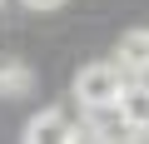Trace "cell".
<instances>
[{
  "instance_id": "1",
  "label": "cell",
  "mask_w": 149,
  "mask_h": 144,
  "mask_svg": "<svg viewBox=\"0 0 149 144\" xmlns=\"http://www.w3.org/2000/svg\"><path fill=\"white\" fill-rule=\"evenodd\" d=\"M124 90H129V75L114 60H95V65H85L74 75V99L85 109H119Z\"/></svg>"
},
{
  "instance_id": "2",
  "label": "cell",
  "mask_w": 149,
  "mask_h": 144,
  "mask_svg": "<svg viewBox=\"0 0 149 144\" xmlns=\"http://www.w3.org/2000/svg\"><path fill=\"white\" fill-rule=\"evenodd\" d=\"M25 144H74V124L60 109H40L25 124Z\"/></svg>"
},
{
  "instance_id": "3",
  "label": "cell",
  "mask_w": 149,
  "mask_h": 144,
  "mask_svg": "<svg viewBox=\"0 0 149 144\" xmlns=\"http://www.w3.org/2000/svg\"><path fill=\"white\" fill-rule=\"evenodd\" d=\"M119 129H134V134H144L149 129V85L144 80H134L129 90H124V99H119Z\"/></svg>"
},
{
  "instance_id": "4",
  "label": "cell",
  "mask_w": 149,
  "mask_h": 144,
  "mask_svg": "<svg viewBox=\"0 0 149 144\" xmlns=\"http://www.w3.org/2000/svg\"><path fill=\"white\" fill-rule=\"evenodd\" d=\"M114 65L124 75H149V30H124V40L114 50Z\"/></svg>"
},
{
  "instance_id": "5",
  "label": "cell",
  "mask_w": 149,
  "mask_h": 144,
  "mask_svg": "<svg viewBox=\"0 0 149 144\" xmlns=\"http://www.w3.org/2000/svg\"><path fill=\"white\" fill-rule=\"evenodd\" d=\"M35 90V70L25 60H5L0 65V95H30Z\"/></svg>"
},
{
  "instance_id": "6",
  "label": "cell",
  "mask_w": 149,
  "mask_h": 144,
  "mask_svg": "<svg viewBox=\"0 0 149 144\" xmlns=\"http://www.w3.org/2000/svg\"><path fill=\"white\" fill-rule=\"evenodd\" d=\"M30 10H55V5H65V0H25Z\"/></svg>"
},
{
  "instance_id": "7",
  "label": "cell",
  "mask_w": 149,
  "mask_h": 144,
  "mask_svg": "<svg viewBox=\"0 0 149 144\" xmlns=\"http://www.w3.org/2000/svg\"><path fill=\"white\" fill-rule=\"evenodd\" d=\"M129 144H139V139H129Z\"/></svg>"
}]
</instances>
